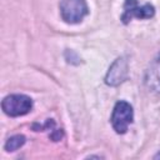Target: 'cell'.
<instances>
[{"label":"cell","mask_w":160,"mask_h":160,"mask_svg":"<svg viewBox=\"0 0 160 160\" xmlns=\"http://www.w3.org/2000/svg\"><path fill=\"white\" fill-rule=\"evenodd\" d=\"M134 111L132 106L126 101H118L112 109L111 114V125L118 134H125L129 125L132 122Z\"/></svg>","instance_id":"cell-3"},{"label":"cell","mask_w":160,"mask_h":160,"mask_svg":"<svg viewBox=\"0 0 160 160\" xmlns=\"http://www.w3.org/2000/svg\"><path fill=\"white\" fill-rule=\"evenodd\" d=\"M25 141H26V139L24 135H14V136L8 139L4 148L6 151H15V150L20 149L25 144Z\"/></svg>","instance_id":"cell-7"},{"label":"cell","mask_w":160,"mask_h":160,"mask_svg":"<svg viewBox=\"0 0 160 160\" xmlns=\"http://www.w3.org/2000/svg\"><path fill=\"white\" fill-rule=\"evenodd\" d=\"M144 82L149 91L160 92V51L149 64L145 71Z\"/></svg>","instance_id":"cell-6"},{"label":"cell","mask_w":160,"mask_h":160,"mask_svg":"<svg viewBox=\"0 0 160 160\" xmlns=\"http://www.w3.org/2000/svg\"><path fill=\"white\" fill-rule=\"evenodd\" d=\"M1 108L8 116L16 118L26 115L32 109V100L22 94H12L4 98Z\"/></svg>","instance_id":"cell-2"},{"label":"cell","mask_w":160,"mask_h":160,"mask_svg":"<svg viewBox=\"0 0 160 160\" xmlns=\"http://www.w3.org/2000/svg\"><path fill=\"white\" fill-rule=\"evenodd\" d=\"M154 159H160V152H158V154L154 156Z\"/></svg>","instance_id":"cell-8"},{"label":"cell","mask_w":160,"mask_h":160,"mask_svg":"<svg viewBox=\"0 0 160 160\" xmlns=\"http://www.w3.org/2000/svg\"><path fill=\"white\" fill-rule=\"evenodd\" d=\"M129 72V62L125 56L118 58L109 68L105 75V84L109 86H118L126 80Z\"/></svg>","instance_id":"cell-5"},{"label":"cell","mask_w":160,"mask_h":160,"mask_svg":"<svg viewBox=\"0 0 160 160\" xmlns=\"http://www.w3.org/2000/svg\"><path fill=\"white\" fill-rule=\"evenodd\" d=\"M59 9L61 19L68 24H78L89 14L86 0H61Z\"/></svg>","instance_id":"cell-1"},{"label":"cell","mask_w":160,"mask_h":160,"mask_svg":"<svg viewBox=\"0 0 160 160\" xmlns=\"http://www.w3.org/2000/svg\"><path fill=\"white\" fill-rule=\"evenodd\" d=\"M155 15V8L150 2L140 4L138 0H125L124 12L121 15V21L129 24L132 18L136 19H150Z\"/></svg>","instance_id":"cell-4"}]
</instances>
